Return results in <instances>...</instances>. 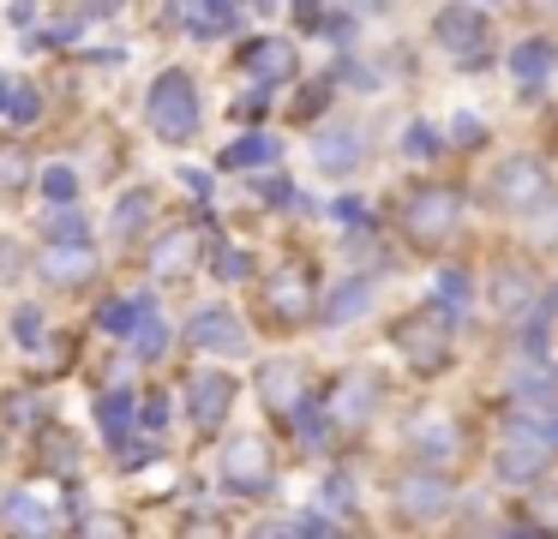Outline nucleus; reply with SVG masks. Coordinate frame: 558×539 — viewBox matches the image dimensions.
Wrapping results in <instances>:
<instances>
[{"label": "nucleus", "instance_id": "f257e3e1", "mask_svg": "<svg viewBox=\"0 0 558 539\" xmlns=\"http://www.w3.org/2000/svg\"><path fill=\"white\" fill-rule=\"evenodd\" d=\"M145 114H150V132H157V138L186 144L198 132V90H193V78H186V72H162V78L150 84Z\"/></svg>", "mask_w": 558, "mask_h": 539}, {"label": "nucleus", "instance_id": "f03ea898", "mask_svg": "<svg viewBox=\"0 0 558 539\" xmlns=\"http://www.w3.org/2000/svg\"><path fill=\"white\" fill-rule=\"evenodd\" d=\"M450 228H457V198H450V192H438V186L414 192V204H409V234L433 246V240H445Z\"/></svg>", "mask_w": 558, "mask_h": 539}, {"label": "nucleus", "instance_id": "7ed1b4c3", "mask_svg": "<svg viewBox=\"0 0 558 539\" xmlns=\"http://www.w3.org/2000/svg\"><path fill=\"white\" fill-rule=\"evenodd\" d=\"M438 42L450 48V54H474V48L486 42V24L474 7H445L438 12Z\"/></svg>", "mask_w": 558, "mask_h": 539}, {"label": "nucleus", "instance_id": "20e7f679", "mask_svg": "<svg viewBox=\"0 0 558 539\" xmlns=\"http://www.w3.org/2000/svg\"><path fill=\"white\" fill-rule=\"evenodd\" d=\"M222 474H229V486H234V491H253V486H265V479H270L265 443H253V438L229 443V455H222Z\"/></svg>", "mask_w": 558, "mask_h": 539}, {"label": "nucleus", "instance_id": "39448f33", "mask_svg": "<svg viewBox=\"0 0 558 539\" xmlns=\"http://www.w3.org/2000/svg\"><path fill=\"white\" fill-rule=\"evenodd\" d=\"M186 335H193V347H210V354H234V347L246 342V335H241V323H234L222 306L198 311V318H193V330H186Z\"/></svg>", "mask_w": 558, "mask_h": 539}, {"label": "nucleus", "instance_id": "423d86ee", "mask_svg": "<svg viewBox=\"0 0 558 539\" xmlns=\"http://www.w3.org/2000/svg\"><path fill=\"white\" fill-rule=\"evenodd\" d=\"M229 402H234V383L222 378V371H198L193 378V419L198 426H217Z\"/></svg>", "mask_w": 558, "mask_h": 539}, {"label": "nucleus", "instance_id": "0eeeda50", "mask_svg": "<svg viewBox=\"0 0 558 539\" xmlns=\"http://www.w3.org/2000/svg\"><path fill=\"white\" fill-rule=\"evenodd\" d=\"M241 66L258 72V78H289V72H294V48L277 42V36H265V42H253L241 54Z\"/></svg>", "mask_w": 558, "mask_h": 539}, {"label": "nucleus", "instance_id": "6e6552de", "mask_svg": "<svg viewBox=\"0 0 558 539\" xmlns=\"http://www.w3.org/2000/svg\"><path fill=\"white\" fill-rule=\"evenodd\" d=\"M145 311H150V299H102L97 323H102V330H114V335H133L138 323H145Z\"/></svg>", "mask_w": 558, "mask_h": 539}, {"label": "nucleus", "instance_id": "1a4fd4ad", "mask_svg": "<svg viewBox=\"0 0 558 539\" xmlns=\"http://www.w3.org/2000/svg\"><path fill=\"white\" fill-rule=\"evenodd\" d=\"M397 498L409 503V515H438L445 510V486H438V479H402Z\"/></svg>", "mask_w": 558, "mask_h": 539}, {"label": "nucleus", "instance_id": "9d476101", "mask_svg": "<svg viewBox=\"0 0 558 539\" xmlns=\"http://www.w3.org/2000/svg\"><path fill=\"white\" fill-rule=\"evenodd\" d=\"M277 150L282 144L277 138H241V144H229V150H222V168H253V162H277Z\"/></svg>", "mask_w": 558, "mask_h": 539}, {"label": "nucleus", "instance_id": "9b49d317", "mask_svg": "<svg viewBox=\"0 0 558 539\" xmlns=\"http://www.w3.org/2000/svg\"><path fill=\"white\" fill-rule=\"evenodd\" d=\"M397 342L414 354V366H438V359H445V335H426L421 323H402Z\"/></svg>", "mask_w": 558, "mask_h": 539}, {"label": "nucleus", "instance_id": "f8f14e48", "mask_svg": "<svg viewBox=\"0 0 558 539\" xmlns=\"http://www.w3.org/2000/svg\"><path fill=\"white\" fill-rule=\"evenodd\" d=\"M133 419H138L133 414V395H102V402H97V426L109 431L114 443L126 438V426H133Z\"/></svg>", "mask_w": 558, "mask_h": 539}, {"label": "nucleus", "instance_id": "ddd939ff", "mask_svg": "<svg viewBox=\"0 0 558 539\" xmlns=\"http://www.w3.org/2000/svg\"><path fill=\"white\" fill-rule=\"evenodd\" d=\"M43 275H49V282H78V275H90V252L85 246L49 252V258H43Z\"/></svg>", "mask_w": 558, "mask_h": 539}, {"label": "nucleus", "instance_id": "4468645a", "mask_svg": "<svg viewBox=\"0 0 558 539\" xmlns=\"http://www.w3.org/2000/svg\"><path fill=\"white\" fill-rule=\"evenodd\" d=\"M510 66H517L522 84H541L546 66H553V48H546V42H522L517 54H510Z\"/></svg>", "mask_w": 558, "mask_h": 539}, {"label": "nucleus", "instance_id": "2eb2a0df", "mask_svg": "<svg viewBox=\"0 0 558 539\" xmlns=\"http://www.w3.org/2000/svg\"><path fill=\"white\" fill-rule=\"evenodd\" d=\"M43 240H54V246H85V222H78V210H54L49 222H43Z\"/></svg>", "mask_w": 558, "mask_h": 539}, {"label": "nucleus", "instance_id": "dca6fc26", "mask_svg": "<svg viewBox=\"0 0 558 539\" xmlns=\"http://www.w3.org/2000/svg\"><path fill=\"white\" fill-rule=\"evenodd\" d=\"M270 306H277L282 318L306 311V282H301V275H277V282H270Z\"/></svg>", "mask_w": 558, "mask_h": 539}, {"label": "nucleus", "instance_id": "f3484780", "mask_svg": "<svg viewBox=\"0 0 558 539\" xmlns=\"http://www.w3.org/2000/svg\"><path fill=\"white\" fill-rule=\"evenodd\" d=\"M354 150H361L354 132H325V138H318V162H325V168H349Z\"/></svg>", "mask_w": 558, "mask_h": 539}, {"label": "nucleus", "instance_id": "a211bd4d", "mask_svg": "<svg viewBox=\"0 0 558 539\" xmlns=\"http://www.w3.org/2000/svg\"><path fill=\"white\" fill-rule=\"evenodd\" d=\"M0 522L25 527V534H31V527H49V510H37L31 498H7V503H0Z\"/></svg>", "mask_w": 558, "mask_h": 539}, {"label": "nucleus", "instance_id": "6ab92c4d", "mask_svg": "<svg viewBox=\"0 0 558 539\" xmlns=\"http://www.w3.org/2000/svg\"><path fill=\"white\" fill-rule=\"evenodd\" d=\"M186 258H193V234H169V240L157 246V258H150V264H157L162 275H174V270H186Z\"/></svg>", "mask_w": 558, "mask_h": 539}, {"label": "nucleus", "instance_id": "aec40b11", "mask_svg": "<svg viewBox=\"0 0 558 539\" xmlns=\"http://www.w3.org/2000/svg\"><path fill=\"white\" fill-rule=\"evenodd\" d=\"M145 210H150V192H133V198H121V216H114V234H138V228H145Z\"/></svg>", "mask_w": 558, "mask_h": 539}, {"label": "nucleus", "instance_id": "412c9836", "mask_svg": "<svg viewBox=\"0 0 558 539\" xmlns=\"http://www.w3.org/2000/svg\"><path fill=\"white\" fill-rule=\"evenodd\" d=\"M529 186H541V174H534V168L529 162H510V174L505 180H498V198H522V192H529Z\"/></svg>", "mask_w": 558, "mask_h": 539}, {"label": "nucleus", "instance_id": "4be33fe9", "mask_svg": "<svg viewBox=\"0 0 558 539\" xmlns=\"http://www.w3.org/2000/svg\"><path fill=\"white\" fill-rule=\"evenodd\" d=\"M162 347H169V330H162V318H157V311H145V323H138V354H145V359H157Z\"/></svg>", "mask_w": 558, "mask_h": 539}, {"label": "nucleus", "instance_id": "5701e85b", "mask_svg": "<svg viewBox=\"0 0 558 539\" xmlns=\"http://www.w3.org/2000/svg\"><path fill=\"white\" fill-rule=\"evenodd\" d=\"M73 192H78V174H73V168H49V174H43V198H49V204H66Z\"/></svg>", "mask_w": 558, "mask_h": 539}, {"label": "nucleus", "instance_id": "b1692460", "mask_svg": "<svg viewBox=\"0 0 558 539\" xmlns=\"http://www.w3.org/2000/svg\"><path fill=\"white\" fill-rule=\"evenodd\" d=\"M366 299H373V287H342V294H337V306H330V318H361V306H366Z\"/></svg>", "mask_w": 558, "mask_h": 539}, {"label": "nucleus", "instance_id": "393cba45", "mask_svg": "<svg viewBox=\"0 0 558 539\" xmlns=\"http://www.w3.org/2000/svg\"><path fill=\"white\" fill-rule=\"evenodd\" d=\"M13 330H19V342H43V311L37 306H19V318H13Z\"/></svg>", "mask_w": 558, "mask_h": 539}, {"label": "nucleus", "instance_id": "a878e982", "mask_svg": "<svg viewBox=\"0 0 558 539\" xmlns=\"http://www.w3.org/2000/svg\"><path fill=\"white\" fill-rule=\"evenodd\" d=\"M546 455H534V450H505V474L510 479H522V474H534V467H541Z\"/></svg>", "mask_w": 558, "mask_h": 539}, {"label": "nucleus", "instance_id": "bb28decb", "mask_svg": "<svg viewBox=\"0 0 558 539\" xmlns=\"http://www.w3.org/2000/svg\"><path fill=\"white\" fill-rule=\"evenodd\" d=\"M7 114H13L19 126H25V120L37 114V90H31V84H19V90H13V102H7Z\"/></svg>", "mask_w": 558, "mask_h": 539}, {"label": "nucleus", "instance_id": "cd10ccee", "mask_svg": "<svg viewBox=\"0 0 558 539\" xmlns=\"http://www.w3.org/2000/svg\"><path fill=\"white\" fill-rule=\"evenodd\" d=\"M217 275H222V282H241V275H246V252H229V246H222V252H217Z\"/></svg>", "mask_w": 558, "mask_h": 539}, {"label": "nucleus", "instance_id": "c85d7f7f", "mask_svg": "<svg viewBox=\"0 0 558 539\" xmlns=\"http://www.w3.org/2000/svg\"><path fill=\"white\" fill-rule=\"evenodd\" d=\"M433 144H438V138H433V126H414V132H409V150H414V156H426Z\"/></svg>", "mask_w": 558, "mask_h": 539}, {"label": "nucleus", "instance_id": "c756f323", "mask_svg": "<svg viewBox=\"0 0 558 539\" xmlns=\"http://www.w3.org/2000/svg\"><path fill=\"white\" fill-rule=\"evenodd\" d=\"M162 419H169V402H162V395H150V402H145V426H162Z\"/></svg>", "mask_w": 558, "mask_h": 539}, {"label": "nucleus", "instance_id": "7c9ffc66", "mask_svg": "<svg viewBox=\"0 0 558 539\" xmlns=\"http://www.w3.org/2000/svg\"><path fill=\"white\" fill-rule=\"evenodd\" d=\"M438 294H450V299H462V294H469V282H462V275H438Z\"/></svg>", "mask_w": 558, "mask_h": 539}, {"label": "nucleus", "instance_id": "2f4dec72", "mask_svg": "<svg viewBox=\"0 0 558 539\" xmlns=\"http://www.w3.org/2000/svg\"><path fill=\"white\" fill-rule=\"evenodd\" d=\"M31 12H37V0H13V24H31Z\"/></svg>", "mask_w": 558, "mask_h": 539}, {"label": "nucleus", "instance_id": "473e14b6", "mask_svg": "<svg viewBox=\"0 0 558 539\" xmlns=\"http://www.w3.org/2000/svg\"><path fill=\"white\" fill-rule=\"evenodd\" d=\"M541 503H546V510H541V515H546V522H553V527H558V491H553V498H541Z\"/></svg>", "mask_w": 558, "mask_h": 539}, {"label": "nucleus", "instance_id": "72a5a7b5", "mask_svg": "<svg viewBox=\"0 0 558 539\" xmlns=\"http://www.w3.org/2000/svg\"><path fill=\"white\" fill-rule=\"evenodd\" d=\"M121 0H85V12H114Z\"/></svg>", "mask_w": 558, "mask_h": 539}, {"label": "nucleus", "instance_id": "f704fd0d", "mask_svg": "<svg viewBox=\"0 0 558 539\" xmlns=\"http://www.w3.org/2000/svg\"><path fill=\"white\" fill-rule=\"evenodd\" d=\"M0 108H7V78H0Z\"/></svg>", "mask_w": 558, "mask_h": 539}, {"label": "nucleus", "instance_id": "c9c22d12", "mask_svg": "<svg viewBox=\"0 0 558 539\" xmlns=\"http://www.w3.org/2000/svg\"><path fill=\"white\" fill-rule=\"evenodd\" d=\"M294 7H318V0H294Z\"/></svg>", "mask_w": 558, "mask_h": 539}, {"label": "nucleus", "instance_id": "e433bc0d", "mask_svg": "<svg viewBox=\"0 0 558 539\" xmlns=\"http://www.w3.org/2000/svg\"><path fill=\"white\" fill-rule=\"evenodd\" d=\"M366 7H385V0H366Z\"/></svg>", "mask_w": 558, "mask_h": 539}]
</instances>
